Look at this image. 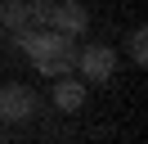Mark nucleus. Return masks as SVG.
Masks as SVG:
<instances>
[{
	"label": "nucleus",
	"mask_w": 148,
	"mask_h": 144,
	"mask_svg": "<svg viewBox=\"0 0 148 144\" xmlns=\"http://www.w3.org/2000/svg\"><path fill=\"white\" fill-rule=\"evenodd\" d=\"M14 41L40 68V77H67V72H76V36L54 32V27H18Z\"/></svg>",
	"instance_id": "f257e3e1"
},
{
	"label": "nucleus",
	"mask_w": 148,
	"mask_h": 144,
	"mask_svg": "<svg viewBox=\"0 0 148 144\" xmlns=\"http://www.w3.org/2000/svg\"><path fill=\"white\" fill-rule=\"evenodd\" d=\"M36 108H40V95L32 86H23V81H5V86H0V122L5 126L36 117Z\"/></svg>",
	"instance_id": "f03ea898"
},
{
	"label": "nucleus",
	"mask_w": 148,
	"mask_h": 144,
	"mask_svg": "<svg viewBox=\"0 0 148 144\" xmlns=\"http://www.w3.org/2000/svg\"><path fill=\"white\" fill-rule=\"evenodd\" d=\"M76 77L81 81H112L117 77V50L112 45H85L76 50Z\"/></svg>",
	"instance_id": "7ed1b4c3"
},
{
	"label": "nucleus",
	"mask_w": 148,
	"mask_h": 144,
	"mask_svg": "<svg viewBox=\"0 0 148 144\" xmlns=\"http://www.w3.org/2000/svg\"><path fill=\"white\" fill-rule=\"evenodd\" d=\"M49 27H54V32H67V36H85V27H90V9H85L81 0H54V9H49Z\"/></svg>",
	"instance_id": "20e7f679"
},
{
	"label": "nucleus",
	"mask_w": 148,
	"mask_h": 144,
	"mask_svg": "<svg viewBox=\"0 0 148 144\" xmlns=\"http://www.w3.org/2000/svg\"><path fill=\"white\" fill-rule=\"evenodd\" d=\"M49 99H54V108H58V113H81V108H85V81L67 72V77H58V81H54Z\"/></svg>",
	"instance_id": "39448f33"
},
{
	"label": "nucleus",
	"mask_w": 148,
	"mask_h": 144,
	"mask_svg": "<svg viewBox=\"0 0 148 144\" xmlns=\"http://www.w3.org/2000/svg\"><path fill=\"white\" fill-rule=\"evenodd\" d=\"M0 27L5 32L27 27V0H0Z\"/></svg>",
	"instance_id": "423d86ee"
},
{
	"label": "nucleus",
	"mask_w": 148,
	"mask_h": 144,
	"mask_svg": "<svg viewBox=\"0 0 148 144\" xmlns=\"http://www.w3.org/2000/svg\"><path fill=\"white\" fill-rule=\"evenodd\" d=\"M126 50H130V59H135V68H144L148 63V27H130Z\"/></svg>",
	"instance_id": "0eeeda50"
},
{
	"label": "nucleus",
	"mask_w": 148,
	"mask_h": 144,
	"mask_svg": "<svg viewBox=\"0 0 148 144\" xmlns=\"http://www.w3.org/2000/svg\"><path fill=\"white\" fill-rule=\"evenodd\" d=\"M49 9L54 0H27V27H49Z\"/></svg>",
	"instance_id": "6e6552de"
},
{
	"label": "nucleus",
	"mask_w": 148,
	"mask_h": 144,
	"mask_svg": "<svg viewBox=\"0 0 148 144\" xmlns=\"http://www.w3.org/2000/svg\"><path fill=\"white\" fill-rule=\"evenodd\" d=\"M0 140H5V122H0Z\"/></svg>",
	"instance_id": "1a4fd4ad"
},
{
	"label": "nucleus",
	"mask_w": 148,
	"mask_h": 144,
	"mask_svg": "<svg viewBox=\"0 0 148 144\" xmlns=\"http://www.w3.org/2000/svg\"><path fill=\"white\" fill-rule=\"evenodd\" d=\"M0 41H5V27H0Z\"/></svg>",
	"instance_id": "9d476101"
}]
</instances>
